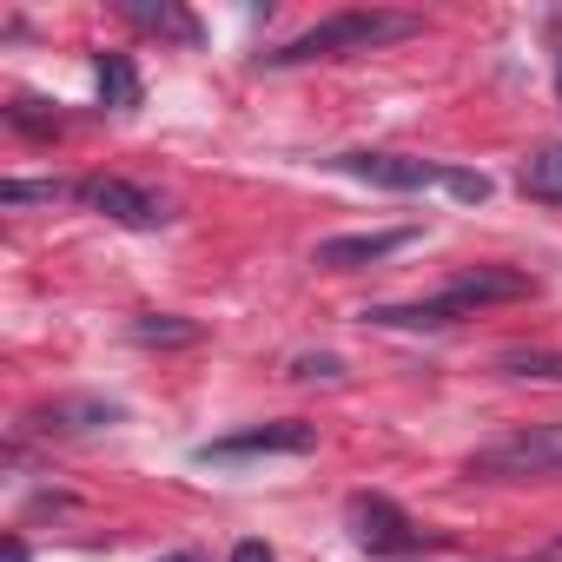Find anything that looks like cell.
<instances>
[{
  "mask_svg": "<svg viewBox=\"0 0 562 562\" xmlns=\"http://www.w3.org/2000/svg\"><path fill=\"white\" fill-rule=\"evenodd\" d=\"M555 93H562V60H555Z\"/></svg>",
  "mask_w": 562,
  "mask_h": 562,
  "instance_id": "22",
  "label": "cell"
},
{
  "mask_svg": "<svg viewBox=\"0 0 562 562\" xmlns=\"http://www.w3.org/2000/svg\"><path fill=\"white\" fill-rule=\"evenodd\" d=\"M133 338H139V345H192L199 325H192V318H172V312H153V318L133 325Z\"/></svg>",
  "mask_w": 562,
  "mask_h": 562,
  "instance_id": "15",
  "label": "cell"
},
{
  "mask_svg": "<svg viewBox=\"0 0 562 562\" xmlns=\"http://www.w3.org/2000/svg\"><path fill=\"white\" fill-rule=\"evenodd\" d=\"M8 120H14L21 133H34V139H54V133H60V113H41V100H27V93L8 106Z\"/></svg>",
  "mask_w": 562,
  "mask_h": 562,
  "instance_id": "16",
  "label": "cell"
},
{
  "mask_svg": "<svg viewBox=\"0 0 562 562\" xmlns=\"http://www.w3.org/2000/svg\"><path fill=\"white\" fill-rule=\"evenodd\" d=\"M100 424H120V404H100V397H74V404H47L34 411V430H60V437H80V430H100Z\"/></svg>",
  "mask_w": 562,
  "mask_h": 562,
  "instance_id": "9",
  "label": "cell"
},
{
  "mask_svg": "<svg viewBox=\"0 0 562 562\" xmlns=\"http://www.w3.org/2000/svg\"><path fill=\"white\" fill-rule=\"evenodd\" d=\"M0 562H27V542H21V536H14V542H8V549H0Z\"/></svg>",
  "mask_w": 562,
  "mask_h": 562,
  "instance_id": "20",
  "label": "cell"
},
{
  "mask_svg": "<svg viewBox=\"0 0 562 562\" xmlns=\"http://www.w3.org/2000/svg\"><path fill=\"white\" fill-rule=\"evenodd\" d=\"M331 166L351 172V179H364V186H384V192L450 186V166H437V159H404V153H338Z\"/></svg>",
  "mask_w": 562,
  "mask_h": 562,
  "instance_id": "7",
  "label": "cell"
},
{
  "mask_svg": "<svg viewBox=\"0 0 562 562\" xmlns=\"http://www.w3.org/2000/svg\"><path fill=\"white\" fill-rule=\"evenodd\" d=\"M120 14L146 34H166V41H199V27L179 14V8H153V0H120Z\"/></svg>",
  "mask_w": 562,
  "mask_h": 562,
  "instance_id": "13",
  "label": "cell"
},
{
  "mask_svg": "<svg viewBox=\"0 0 562 562\" xmlns=\"http://www.w3.org/2000/svg\"><path fill=\"white\" fill-rule=\"evenodd\" d=\"M351 536L371 549V555H417V549H437L443 536L417 529L391 496H351Z\"/></svg>",
  "mask_w": 562,
  "mask_h": 562,
  "instance_id": "5",
  "label": "cell"
},
{
  "mask_svg": "<svg viewBox=\"0 0 562 562\" xmlns=\"http://www.w3.org/2000/svg\"><path fill=\"white\" fill-rule=\"evenodd\" d=\"M496 371H503V378H522V384H562V351L509 345V351H496Z\"/></svg>",
  "mask_w": 562,
  "mask_h": 562,
  "instance_id": "11",
  "label": "cell"
},
{
  "mask_svg": "<svg viewBox=\"0 0 562 562\" xmlns=\"http://www.w3.org/2000/svg\"><path fill=\"white\" fill-rule=\"evenodd\" d=\"M292 378H305V384H312V378L338 384V378H345V364H338V358H299V364H292Z\"/></svg>",
  "mask_w": 562,
  "mask_h": 562,
  "instance_id": "17",
  "label": "cell"
},
{
  "mask_svg": "<svg viewBox=\"0 0 562 562\" xmlns=\"http://www.w3.org/2000/svg\"><path fill=\"white\" fill-rule=\"evenodd\" d=\"M232 562H278V555H271V549L251 536V542H238V549H232Z\"/></svg>",
  "mask_w": 562,
  "mask_h": 562,
  "instance_id": "18",
  "label": "cell"
},
{
  "mask_svg": "<svg viewBox=\"0 0 562 562\" xmlns=\"http://www.w3.org/2000/svg\"><path fill=\"white\" fill-rule=\"evenodd\" d=\"M60 199H74V186L67 179H8L0 186V205H60Z\"/></svg>",
  "mask_w": 562,
  "mask_h": 562,
  "instance_id": "14",
  "label": "cell"
},
{
  "mask_svg": "<svg viewBox=\"0 0 562 562\" xmlns=\"http://www.w3.org/2000/svg\"><path fill=\"white\" fill-rule=\"evenodd\" d=\"M166 562H205V555H199V549H179V555H166Z\"/></svg>",
  "mask_w": 562,
  "mask_h": 562,
  "instance_id": "21",
  "label": "cell"
},
{
  "mask_svg": "<svg viewBox=\"0 0 562 562\" xmlns=\"http://www.w3.org/2000/svg\"><path fill=\"white\" fill-rule=\"evenodd\" d=\"M424 34L417 14H391V8H351V14H331L318 27H305L299 41L271 47L265 67H305V60H338V54H371V47H391V41H411Z\"/></svg>",
  "mask_w": 562,
  "mask_h": 562,
  "instance_id": "1",
  "label": "cell"
},
{
  "mask_svg": "<svg viewBox=\"0 0 562 562\" xmlns=\"http://www.w3.org/2000/svg\"><path fill=\"white\" fill-rule=\"evenodd\" d=\"M536 292V278L529 271H509V265H470V271H457L450 285L437 292V305L450 312V318H476L483 305H516V299H529Z\"/></svg>",
  "mask_w": 562,
  "mask_h": 562,
  "instance_id": "6",
  "label": "cell"
},
{
  "mask_svg": "<svg viewBox=\"0 0 562 562\" xmlns=\"http://www.w3.org/2000/svg\"><path fill=\"white\" fill-rule=\"evenodd\" d=\"M417 232L411 225H384V232H345V238H318L312 265L318 271H364V265H384L391 251H404Z\"/></svg>",
  "mask_w": 562,
  "mask_h": 562,
  "instance_id": "8",
  "label": "cell"
},
{
  "mask_svg": "<svg viewBox=\"0 0 562 562\" xmlns=\"http://www.w3.org/2000/svg\"><path fill=\"white\" fill-rule=\"evenodd\" d=\"M522 192L562 205V146H536V153L522 159Z\"/></svg>",
  "mask_w": 562,
  "mask_h": 562,
  "instance_id": "12",
  "label": "cell"
},
{
  "mask_svg": "<svg viewBox=\"0 0 562 562\" xmlns=\"http://www.w3.org/2000/svg\"><path fill=\"white\" fill-rule=\"evenodd\" d=\"M93 80H100V100H106L113 113H133V106L146 100V87H139V67H133L126 54H100V60H93Z\"/></svg>",
  "mask_w": 562,
  "mask_h": 562,
  "instance_id": "10",
  "label": "cell"
},
{
  "mask_svg": "<svg viewBox=\"0 0 562 562\" xmlns=\"http://www.w3.org/2000/svg\"><path fill=\"white\" fill-rule=\"evenodd\" d=\"M318 450V424H299V417H278V424H251L238 437H212L199 443L192 457L199 463H245V457H305Z\"/></svg>",
  "mask_w": 562,
  "mask_h": 562,
  "instance_id": "3",
  "label": "cell"
},
{
  "mask_svg": "<svg viewBox=\"0 0 562 562\" xmlns=\"http://www.w3.org/2000/svg\"><path fill=\"white\" fill-rule=\"evenodd\" d=\"M463 470L483 476V483H536V476H562V424L509 430V437L483 443Z\"/></svg>",
  "mask_w": 562,
  "mask_h": 562,
  "instance_id": "2",
  "label": "cell"
},
{
  "mask_svg": "<svg viewBox=\"0 0 562 562\" xmlns=\"http://www.w3.org/2000/svg\"><path fill=\"white\" fill-rule=\"evenodd\" d=\"M516 562H522V555H516Z\"/></svg>",
  "mask_w": 562,
  "mask_h": 562,
  "instance_id": "23",
  "label": "cell"
},
{
  "mask_svg": "<svg viewBox=\"0 0 562 562\" xmlns=\"http://www.w3.org/2000/svg\"><path fill=\"white\" fill-rule=\"evenodd\" d=\"M522 562H562V536H555L549 549H536V555H522Z\"/></svg>",
  "mask_w": 562,
  "mask_h": 562,
  "instance_id": "19",
  "label": "cell"
},
{
  "mask_svg": "<svg viewBox=\"0 0 562 562\" xmlns=\"http://www.w3.org/2000/svg\"><path fill=\"white\" fill-rule=\"evenodd\" d=\"M74 199L87 205V212H100V218H113V225H126V232H159L172 212H166V199H153L146 186H133V179H106V172H93V179H74Z\"/></svg>",
  "mask_w": 562,
  "mask_h": 562,
  "instance_id": "4",
  "label": "cell"
}]
</instances>
